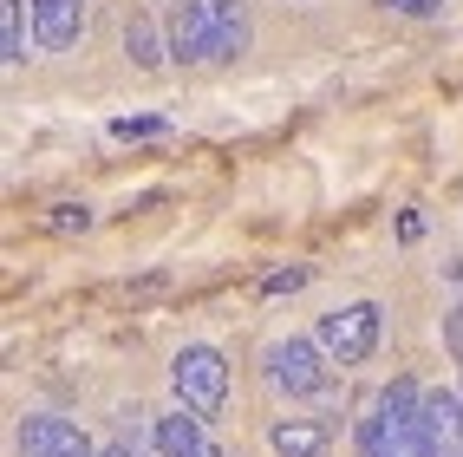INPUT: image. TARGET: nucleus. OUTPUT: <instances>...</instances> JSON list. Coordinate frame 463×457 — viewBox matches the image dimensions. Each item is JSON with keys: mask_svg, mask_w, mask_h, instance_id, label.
Wrapping results in <instances>:
<instances>
[{"mask_svg": "<svg viewBox=\"0 0 463 457\" xmlns=\"http://www.w3.org/2000/svg\"><path fill=\"white\" fill-rule=\"evenodd\" d=\"M241 46H249V14H241V0H183L170 14V59H183V66L235 59Z\"/></svg>", "mask_w": 463, "mask_h": 457, "instance_id": "obj_1", "label": "nucleus"}, {"mask_svg": "<svg viewBox=\"0 0 463 457\" xmlns=\"http://www.w3.org/2000/svg\"><path fill=\"white\" fill-rule=\"evenodd\" d=\"M170 386H176V405L215 418V412H222V399H229V359L215 353V347H183V353L170 359Z\"/></svg>", "mask_w": 463, "mask_h": 457, "instance_id": "obj_2", "label": "nucleus"}, {"mask_svg": "<svg viewBox=\"0 0 463 457\" xmlns=\"http://www.w3.org/2000/svg\"><path fill=\"white\" fill-rule=\"evenodd\" d=\"M320 347L333 366H359L379 347V300H353V308L320 314Z\"/></svg>", "mask_w": 463, "mask_h": 457, "instance_id": "obj_3", "label": "nucleus"}, {"mask_svg": "<svg viewBox=\"0 0 463 457\" xmlns=\"http://www.w3.org/2000/svg\"><path fill=\"white\" fill-rule=\"evenodd\" d=\"M326 347H314V340H274L268 347V379L281 386V392H294V399H320V392L333 386V373H326V359H320Z\"/></svg>", "mask_w": 463, "mask_h": 457, "instance_id": "obj_4", "label": "nucleus"}, {"mask_svg": "<svg viewBox=\"0 0 463 457\" xmlns=\"http://www.w3.org/2000/svg\"><path fill=\"white\" fill-rule=\"evenodd\" d=\"M20 457H99V451L72 418L33 412V418H20Z\"/></svg>", "mask_w": 463, "mask_h": 457, "instance_id": "obj_5", "label": "nucleus"}, {"mask_svg": "<svg viewBox=\"0 0 463 457\" xmlns=\"http://www.w3.org/2000/svg\"><path fill=\"white\" fill-rule=\"evenodd\" d=\"M430 457H463V392H424Z\"/></svg>", "mask_w": 463, "mask_h": 457, "instance_id": "obj_6", "label": "nucleus"}, {"mask_svg": "<svg viewBox=\"0 0 463 457\" xmlns=\"http://www.w3.org/2000/svg\"><path fill=\"white\" fill-rule=\"evenodd\" d=\"M33 26H40V46H72L85 33V0H33Z\"/></svg>", "mask_w": 463, "mask_h": 457, "instance_id": "obj_7", "label": "nucleus"}, {"mask_svg": "<svg viewBox=\"0 0 463 457\" xmlns=\"http://www.w3.org/2000/svg\"><path fill=\"white\" fill-rule=\"evenodd\" d=\"M274 451H281V457H326V424L281 418V424H274Z\"/></svg>", "mask_w": 463, "mask_h": 457, "instance_id": "obj_8", "label": "nucleus"}, {"mask_svg": "<svg viewBox=\"0 0 463 457\" xmlns=\"http://www.w3.org/2000/svg\"><path fill=\"white\" fill-rule=\"evenodd\" d=\"M20 7H26V0H0V59H7V66L26 59V20H20Z\"/></svg>", "mask_w": 463, "mask_h": 457, "instance_id": "obj_9", "label": "nucleus"}, {"mask_svg": "<svg viewBox=\"0 0 463 457\" xmlns=\"http://www.w3.org/2000/svg\"><path fill=\"white\" fill-rule=\"evenodd\" d=\"M125 52L137 59V66H144V72H157V66H164V46H157V26H150L144 14H137V20L125 26Z\"/></svg>", "mask_w": 463, "mask_h": 457, "instance_id": "obj_10", "label": "nucleus"}, {"mask_svg": "<svg viewBox=\"0 0 463 457\" xmlns=\"http://www.w3.org/2000/svg\"><path fill=\"white\" fill-rule=\"evenodd\" d=\"M52 229H59V235H85V229H91V209H85V203H59V209H52Z\"/></svg>", "mask_w": 463, "mask_h": 457, "instance_id": "obj_11", "label": "nucleus"}, {"mask_svg": "<svg viewBox=\"0 0 463 457\" xmlns=\"http://www.w3.org/2000/svg\"><path fill=\"white\" fill-rule=\"evenodd\" d=\"M157 131H164V118H118L111 125V138H125V144L131 138H157Z\"/></svg>", "mask_w": 463, "mask_h": 457, "instance_id": "obj_12", "label": "nucleus"}, {"mask_svg": "<svg viewBox=\"0 0 463 457\" xmlns=\"http://www.w3.org/2000/svg\"><path fill=\"white\" fill-rule=\"evenodd\" d=\"M294 288H307V268H274L261 281V294H294Z\"/></svg>", "mask_w": 463, "mask_h": 457, "instance_id": "obj_13", "label": "nucleus"}, {"mask_svg": "<svg viewBox=\"0 0 463 457\" xmlns=\"http://www.w3.org/2000/svg\"><path fill=\"white\" fill-rule=\"evenodd\" d=\"M385 7H398V14H411V20H430V14H438V0H385Z\"/></svg>", "mask_w": 463, "mask_h": 457, "instance_id": "obj_14", "label": "nucleus"}, {"mask_svg": "<svg viewBox=\"0 0 463 457\" xmlns=\"http://www.w3.org/2000/svg\"><path fill=\"white\" fill-rule=\"evenodd\" d=\"M450 294H457V314H463V262H450Z\"/></svg>", "mask_w": 463, "mask_h": 457, "instance_id": "obj_15", "label": "nucleus"}, {"mask_svg": "<svg viewBox=\"0 0 463 457\" xmlns=\"http://www.w3.org/2000/svg\"><path fill=\"white\" fill-rule=\"evenodd\" d=\"M99 457H137V451H125V444H111V451H99Z\"/></svg>", "mask_w": 463, "mask_h": 457, "instance_id": "obj_16", "label": "nucleus"}]
</instances>
